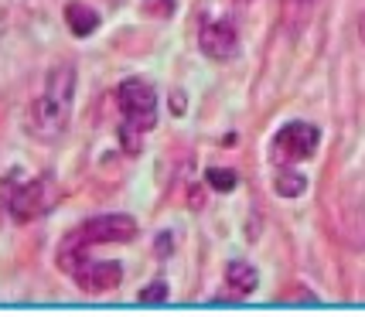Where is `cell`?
<instances>
[{
    "label": "cell",
    "instance_id": "6da1fadb",
    "mask_svg": "<svg viewBox=\"0 0 365 317\" xmlns=\"http://www.w3.org/2000/svg\"><path fill=\"white\" fill-rule=\"evenodd\" d=\"M72 99H76V65H55L48 72L41 93L31 99V106L24 113V130L34 140L55 143L68 130L72 120Z\"/></svg>",
    "mask_w": 365,
    "mask_h": 317
},
{
    "label": "cell",
    "instance_id": "7a4b0ae2",
    "mask_svg": "<svg viewBox=\"0 0 365 317\" xmlns=\"http://www.w3.org/2000/svg\"><path fill=\"white\" fill-rule=\"evenodd\" d=\"M133 236H137V222L130 215H96V219H86L79 229H72L58 242L55 263L65 273H76L89 259L93 246H103V242H130Z\"/></svg>",
    "mask_w": 365,
    "mask_h": 317
},
{
    "label": "cell",
    "instance_id": "3957f363",
    "mask_svg": "<svg viewBox=\"0 0 365 317\" xmlns=\"http://www.w3.org/2000/svg\"><path fill=\"white\" fill-rule=\"evenodd\" d=\"M116 103H120V113H123L120 143H123L127 154H137L143 133L154 130V123H158V93H154L150 82L127 79L120 82V89H116Z\"/></svg>",
    "mask_w": 365,
    "mask_h": 317
},
{
    "label": "cell",
    "instance_id": "277c9868",
    "mask_svg": "<svg viewBox=\"0 0 365 317\" xmlns=\"http://www.w3.org/2000/svg\"><path fill=\"white\" fill-rule=\"evenodd\" d=\"M58 198H62V191H58V185L51 177H34V181L21 185V188H11L7 212L14 215L17 222H34V219L48 215L51 208L58 205Z\"/></svg>",
    "mask_w": 365,
    "mask_h": 317
},
{
    "label": "cell",
    "instance_id": "5b68a950",
    "mask_svg": "<svg viewBox=\"0 0 365 317\" xmlns=\"http://www.w3.org/2000/svg\"><path fill=\"white\" fill-rule=\"evenodd\" d=\"M318 140H321L318 127H311L304 120H294L284 130H277V137L270 143V160L277 167H294V164L307 160L318 150Z\"/></svg>",
    "mask_w": 365,
    "mask_h": 317
},
{
    "label": "cell",
    "instance_id": "8992f818",
    "mask_svg": "<svg viewBox=\"0 0 365 317\" xmlns=\"http://www.w3.org/2000/svg\"><path fill=\"white\" fill-rule=\"evenodd\" d=\"M198 45H202V51H205L208 58L229 62V58L239 51V34H236V28H232V21H225V17H208V21H202Z\"/></svg>",
    "mask_w": 365,
    "mask_h": 317
},
{
    "label": "cell",
    "instance_id": "52a82bcc",
    "mask_svg": "<svg viewBox=\"0 0 365 317\" xmlns=\"http://www.w3.org/2000/svg\"><path fill=\"white\" fill-rule=\"evenodd\" d=\"M72 280L79 284L86 293H106L113 286H120L123 280V266L116 259H86L79 270L72 273Z\"/></svg>",
    "mask_w": 365,
    "mask_h": 317
},
{
    "label": "cell",
    "instance_id": "ba28073f",
    "mask_svg": "<svg viewBox=\"0 0 365 317\" xmlns=\"http://www.w3.org/2000/svg\"><path fill=\"white\" fill-rule=\"evenodd\" d=\"M225 290H229V297H236V301L250 297L256 290V270L250 263H242V259L229 263V266H225Z\"/></svg>",
    "mask_w": 365,
    "mask_h": 317
},
{
    "label": "cell",
    "instance_id": "9c48e42d",
    "mask_svg": "<svg viewBox=\"0 0 365 317\" xmlns=\"http://www.w3.org/2000/svg\"><path fill=\"white\" fill-rule=\"evenodd\" d=\"M65 21H68V28H72L76 38H86V34H93L99 28V14L89 4H82V0H68L65 4Z\"/></svg>",
    "mask_w": 365,
    "mask_h": 317
},
{
    "label": "cell",
    "instance_id": "30bf717a",
    "mask_svg": "<svg viewBox=\"0 0 365 317\" xmlns=\"http://www.w3.org/2000/svg\"><path fill=\"white\" fill-rule=\"evenodd\" d=\"M273 188H277V194H284V198H297V194H304V188H307V177L294 175L290 167H280L277 177H273Z\"/></svg>",
    "mask_w": 365,
    "mask_h": 317
},
{
    "label": "cell",
    "instance_id": "8fae6325",
    "mask_svg": "<svg viewBox=\"0 0 365 317\" xmlns=\"http://www.w3.org/2000/svg\"><path fill=\"white\" fill-rule=\"evenodd\" d=\"M208 185L215 191H232L236 188V171H225V167H208Z\"/></svg>",
    "mask_w": 365,
    "mask_h": 317
},
{
    "label": "cell",
    "instance_id": "7c38bea8",
    "mask_svg": "<svg viewBox=\"0 0 365 317\" xmlns=\"http://www.w3.org/2000/svg\"><path fill=\"white\" fill-rule=\"evenodd\" d=\"M178 7V0H143V11L150 17H171Z\"/></svg>",
    "mask_w": 365,
    "mask_h": 317
},
{
    "label": "cell",
    "instance_id": "4fadbf2b",
    "mask_svg": "<svg viewBox=\"0 0 365 317\" xmlns=\"http://www.w3.org/2000/svg\"><path fill=\"white\" fill-rule=\"evenodd\" d=\"M168 297V290H164V284H154V286H143L140 290V301L143 303H158Z\"/></svg>",
    "mask_w": 365,
    "mask_h": 317
},
{
    "label": "cell",
    "instance_id": "5bb4252c",
    "mask_svg": "<svg viewBox=\"0 0 365 317\" xmlns=\"http://www.w3.org/2000/svg\"><path fill=\"white\" fill-rule=\"evenodd\" d=\"M314 0H287V11H297V7H311Z\"/></svg>",
    "mask_w": 365,
    "mask_h": 317
},
{
    "label": "cell",
    "instance_id": "9a60e30c",
    "mask_svg": "<svg viewBox=\"0 0 365 317\" xmlns=\"http://www.w3.org/2000/svg\"><path fill=\"white\" fill-rule=\"evenodd\" d=\"M359 34H362V41H365V14L359 17Z\"/></svg>",
    "mask_w": 365,
    "mask_h": 317
}]
</instances>
